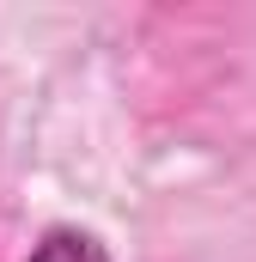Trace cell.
<instances>
[{"mask_svg":"<svg viewBox=\"0 0 256 262\" xmlns=\"http://www.w3.org/2000/svg\"><path fill=\"white\" fill-rule=\"evenodd\" d=\"M25 262H110V250H104V238L86 232V226H49V232L31 244Z\"/></svg>","mask_w":256,"mask_h":262,"instance_id":"obj_1","label":"cell"}]
</instances>
